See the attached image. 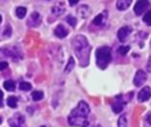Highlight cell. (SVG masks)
I'll return each mask as SVG.
<instances>
[{
  "label": "cell",
  "instance_id": "1",
  "mask_svg": "<svg viewBox=\"0 0 151 127\" xmlns=\"http://www.w3.org/2000/svg\"><path fill=\"white\" fill-rule=\"evenodd\" d=\"M90 113V107L86 102L81 101L77 105V107L73 111L69 114L68 117V122L70 126H76V127H86L89 126V119L88 115Z\"/></svg>",
  "mask_w": 151,
  "mask_h": 127
},
{
  "label": "cell",
  "instance_id": "2",
  "mask_svg": "<svg viewBox=\"0 0 151 127\" xmlns=\"http://www.w3.org/2000/svg\"><path fill=\"white\" fill-rule=\"evenodd\" d=\"M73 49L77 55L78 60L81 61L82 66H86L89 62V53H90V45H89L86 37L83 36H76L72 41Z\"/></svg>",
  "mask_w": 151,
  "mask_h": 127
},
{
  "label": "cell",
  "instance_id": "3",
  "mask_svg": "<svg viewBox=\"0 0 151 127\" xmlns=\"http://www.w3.org/2000/svg\"><path fill=\"white\" fill-rule=\"evenodd\" d=\"M96 60L97 65L101 69H105L111 61V49L109 47H101L96 52Z\"/></svg>",
  "mask_w": 151,
  "mask_h": 127
},
{
  "label": "cell",
  "instance_id": "4",
  "mask_svg": "<svg viewBox=\"0 0 151 127\" xmlns=\"http://www.w3.org/2000/svg\"><path fill=\"white\" fill-rule=\"evenodd\" d=\"M24 123H25V118H24V115L20 114V113H16V114L13 115L12 118H9V121H8V125L11 127H23Z\"/></svg>",
  "mask_w": 151,
  "mask_h": 127
},
{
  "label": "cell",
  "instance_id": "5",
  "mask_svg": "<svg viewBox=\"0 0 151 127\" xmlns=\"http://www.w3.org/2000/svg\"><path fill=\"white\" fill-rule=\"evenodd\" d=\"M149 7H150V1H147V0H138L135 7H134V12H135V15L139 16L146 12Z\"/></svg>",
  "mask_w": 151,
  "mask_h": 127
},
{
  "label": "cell",
  "instance_id": "6",
  "mask_svg": "<svg viewBox=\"0 0 151 127\" xmlns=\"http://www.w3.org/2000/svg\"><path fill=\"white\" fill-rule=\"evenodd\" d=\"M131 32H133L131 27H122V28L118 31V40H119L121 42H126L127 39L130 37Z\"/></svg>",
  "mask_w": 151,
  "mask_h": 127
},
{
  "label": "cell",
  "instance_id": "7",
  "mask_svg": "<svg viewBox=\"0 0 151 127\" xmlns=\"http://www.w3.org/2000/svg\"><path fill=\"white\" fill-rule=\"evenodd\" d=\"M41 24V15L39 12H32L31 17L28 19V27H32V28H36Z\"/></svg>",
  "mask_w": 151,
  "mask_h": 127
},
{
  "label": "cell",
  "instance_id": "8",
  "mask_svg": "<svg viewBox=\"0 0 151 127\" xmlns=\"http://www.w3.org/2000/svg\"><path fill=\"white\" fill-rule=\"evenodd\" d=\"M146 80H147L146 73H145L143 70H138V72L135 73V77H134V85L141 88V86L146 82Z\"/></svg>",
  "mask_w": 151,
  "mask_h": 127
},
{
  "label": "cell",
  "instance_id": "9",
  "mask_svg": "<svg viewBox=\"0 0 151 127\" xmlns=\"http://www.w3.org/2000/svg\"><path fill=\"white\" fill-rule=\"evenodd\" d=\"M123 106H125V99L122 98V95L115 97L114 102H113V111L114 113H121L123 110Z\"/></svg>",
  "mask_w": 151,
  "mask_h": 127
},
{
  "label": "cell",
  "instance_id": "10",
  "mask_svg": "<svg viewBox=\"0 0 151 127\" xmlns=\"http://www.w3.org/2000/svg\"><path fill=\"white\" fill-rule=\"evenodd\" d=\"M107 21V11H104V12H101L98 16H96L93 20V24L96 27H104L105 24H106Z\"/></svg>",
  "mask_w": 151,
  "mask_h": 127
},
{
  "label": "cell",
  "instance_id": "11",
  "mask_svg": "<svg viewBox=\"0 0 151 127\" xmlns=\"http://www.w3.org/2000/svg\"><path fill=\"white\" fill-rule=\"evenodd\" d=\"M150 97H151L150 88L149 86H145V88H142V90L139 91V94H138V101L139 102H146V101L150 99Z\"/></svg>",
  "mask_w": 151,
  "mask_h": 127
},
{
  "label": "cell",
  "instance_id": "12",
  "mask_svg": "<svg viewBox=\"0 0 151 127\" xmlns=\"http://www.w3.org/2000/svg\"><path fill=\"white\" fill-rule=\"evenodd\" d=\"M55 34L58 37V39H64V37L68 36V29H66L63 24H60V25H57L55 28Z\"/></svg>",
  "mask_w": 151,
  "mask_h": 127
},
{
  "label": "cell",
  "instance_id": "13",
  "mask_svg": "<svg viewBox=\"0 0 151 127\" xmlns=\"http://www.w3.org/2000/svg\"><path fill=\"white\" fill-rule=\"evenodd\" d=\"M52 13L55 16H60L64 13V11H65V5H64V3H57V4H55L52 7Z\"/></svg>",
  "mask_w": 151,
  "mask_h": 127
},
{
  "label": "cell",
  "instance_id": "14",
  "mask_svg": "<svg viewBox=\"0 0 151 127\" xmlns=\"http://www.w3.org/2000/svg\"><path fill=\"white\" fill-rule=\"evenodd\" d=\"M77 13L80 17L86 19V17H89V15H90V8H89L88 5H80L77 9Z\"/></svg>",
  "mask_w": 151,
  "mask_h": 127
},
{
  "label": "cell",
  "instance_id": "15",
  "mask_svg": "<svg viewBox=\"0 0 151 127\" xmlns=\"http://www.w3.org/2000/svg\"><path fill=\"white\" fill-rule=\"evenodd\" d=\"M131 0H117V8L119 11H125L130 7Z\"/></svg>",
  "mask_w": 151,
  "mask_h": 127
},
{
  "label": "cell",
  "instance_id": "16",
  "mask_svg": "<svg viewBox=\"0 0 151 127\" xmlns=\"http://www.w3.org/2000/svg\"><path fill=\"white\" fill-rule=\"evenodd\" d=\"M27 15V8L25 7H17L16 8V16L19 19H24Z\"/></svg>",
  "mask_w": 151,
  "mask_h": 127
},
{
  "label": "cell",
  "instance_id": "17",
  "mask_svg": "<svg viewBox=\"0 0 151 127\" xmlns=\"http://www.w3.org/2000/svg\"><path fill=\"white\" fill-rule=\"evenodd\" d=\"M4 88H5V90H8V91H13L16 89V83L13 82V81H5Z\"/></svg>",
  "mask_w": 151,
  "mask_h": 127
},
{
  "label": "cell",
  "instance_id": "18",
  "mask_svg": "<svg viewBox=\"0 0 151 127\" xmlns=\"http://www.w3.org/2000/svg\"><path fill=\"white\" fill-rule=\"evenodd\" d=\"M118 127H127V117L126 115H121L118 119Z\"/></svg>",
  "mask_w": 151,
  "mask_h": 127
},
{
  "label": "cell",
  "instance_id": "19",
  "mask_svg": "<svg viewBox=\"0 0 151 127\" xmlns=\"http://www.w3.org/2000/svg\"><path fill=\"white\" fill-rule=\"evenodd\" d=\"M129 50H130V47H129V45H123V47H119V48H118V55L125 56V55H127Z\"/></svg>",
  "mask_w": 151,
  "mask_h": 127
},
{
  "label": "cell",
  "instance_id": "20",
  "mask_svg": "<svg viewBox=\"0 0 151 127\" xmlns=\"http://www.w3.org/2000/svg\"><path fill=\"white\" fill-rule=\"evenodd\" d=\"M7 103H8L9 107H16L17 106V98H16V97H9L8 101H7Z\"/></svg>",
  "mask_w": 151,
  "mask_h": 127
},
{
  "label": "cell",
  "instance_id": "21",
  "mask_svg": "<svg viewBox=\"0 0 151 127\" xmlns=\"http://www.w3.org/2000/svg\"><path fill=\"white\" fill-rule=\"evenodd\" d=\"M143 23L146 25H151V11H149V12H146L143 15Z\"/></svg>",
  "mask_w": 151,
  "mask_h": 127
},
{
  "label": "cell",
  "instance_id": "22",
  "mask_svg": "<svg viewBox=\"0 0 151 127\" xmlns=\"http://www.w3.org/2000/svg\"><path fill=\"white\" fill-rule=\"evenodd\" d=\"M42 97H44L42 91H33V93H32V98H33V101H40V99H42Z\"/></svg>",
  "mask_w": 151,
  "mask_h": 127
},
{
  "label": "cell",
  "instance_id": "23",
  "mask_svg": "<svg viewBox=\"0 0 151 127\" xmlns=\"http://www.w3.org/2000/svg\"><path fill=\"white\" fill-rule=\"evenodd\" d=\"M73 66H74V58L73 57H70L69 58V61H68V66L65 67V73H69L72 69H73Z\"/></svg>",
  "mask_w": 151,
  "mask_h": 127
},
{
  "label": "cell",
  "instance_id": "24",
  "mask_svg": "<svg viewBox=\"0 0 151 127\" xmlns=\"http://www.w3.org/2000/svg\"><path fill=\"white\" fill-rule=\"evenodd\" d=\"M31 83L29 82H20V90H24V91H28L31 90Z\"/></svg>",
  "mask_w": 151,
  "mask_h": 127
},
{
  "label": "cell",
  "instance_id": "25",
  "mask_svg": "<svg viewBox=\"0 0 151 127\" xmlns=\"http://www.w3.org/2000/svg\"><path fill=\"white\" fill-rule=\"evenodd\" d=\"M66 21H68L72 27L77 25V20H76V17H73V16H68V17H66Z\"/></svg>",
  "mask_w": 151,
  "mask_h": 127
},
{
  "label": "cell",
  "instance_id": "26",
  "mask_svg": "<svg viewBox=\"0 0 151 127\" xmlns=\"http://www.w3.org/2000/svg\"><path fill=\"white\" fill-rule=\"evenodd\" d=\"M7 66H8V64L5 62V61H3V62H0V70H4V69H7Z\"/></svg>",
  "mask_w": 151,
  "mask_h": 127
},
{
  "label": "cell",
  "instance_id": "27",
  "mask_svg": "<svg viewBox=\"0 0 151 127\" xmlns=\"http://www.w3.org/2000/svg\"><path fill=\"white\" fill-rule=\"evenodd\" d=\"M5 36H11V27L5 28Z\"/></svg>",
  "mask_w": 151,
  "mask_h": 127
},
{
  "label": "cell",
  "instance_id": "28",
  "mask_svg": "<svg viewBox=\"0 0 151 127\" xmlns=\"http://www.w3.org/2000/svg\"><path fill=\"white\" fill-rule=\"evenodd\" d=\"M147 72H151V57L149 58V62H147Z\"/></svg>",
  "mask_w": 151,
  "mask_h": 127
},
{
  "label": "cell",
  "instance_id": "29",
  "mask_svg": "<svg viewBox=\"0 0 151 127\" xmlns=\"http://www.w3.org/2000/svg\"><path fill=\"white\" fill-rule=\"evenodd\" d=\"M78 1H80V0H69V4H70V5H74V4H77Z\"/></svg>",
  "mask_w": 151,
  "mask_h": 127
},
{
  "label": "cell",
  "instance_id": "30",
  "mask_svg": "<svg viewBox=\"0 0 151 127\" xmlns=\"http://www.w3.org/2000/svg\"><path fill=\"white\" fill-rule=\"evenodd\" d=\"M147 122H149L150 125H151V113H150L149 115H147Z\"/></svg>",
  "mask_w": 151,
  "mask_h": 127
},
{
  "label": "cell",
  "instance_id": "31",
  "mask_svg": "<svg viewBox=\"0 0 151 127\" xmlns=\"http://www.w3.org/2000/svg\"><path fill=\"white\" fill-rule=\"evenodd\" d=\"M1 99H3V91L0 90V101H1Z\"/></svg>",
  "mask_w": 151,
  "mask_h": 127
},
{
  "label": "cell",
  "instance_id": "32",
  "mask_svg": "<svg viewBox=\"0 0 151 127\" xmlns=\"http://www.w3.org/2000/svg\"><path fill=\"white\" fill-rule=\"evenodd\" d=\"M1 20H3V17H1V15H0V23H1Z\"/></svg>",
  "mask_w": 151,
  "mask_h": 127
},
{
  "label": "cell",
  "instance_id": "33",
  "mask_svg": "<svg viewBox=\"0 0 151 127\" xmlns=\"http://www.w3.org/2000/svg\"><path fill=\"white\" fill-rule=\"evenodd\" d=\"M93 127H101V126H99V125H97V126H93Z\"/></svg>",
  "mask_w": 151,
  "mask_h": 127
},
{
  "label": "cell",
  "instance_id": "34",
  "mask_svg": "<svg viewBox=\"0 0 151 127\" xmlns=\"http://www.w3.org/2000/svg\"><path fill=\"white\" fill-rule=\"evenodd\" d=\"M3 122V119H1V118H0V123H1Z\"/></svg>",
  "mask_w": 151,
  "mask_h": 127
},
{
  "label": "cell",
  "instance_id": "35",
  "mask_svg": "<svg viewBox=\"0 0 151 127\" xmlns=\"http://www.w3.org/2000/svg\"><path fill=\"white\" fill-rule=\"evenodd\" d=\"M41 127H47V126H41Z\"/></svg>",
  "mask_w": 151,
  "mask_h": 127
}]
</instances>
